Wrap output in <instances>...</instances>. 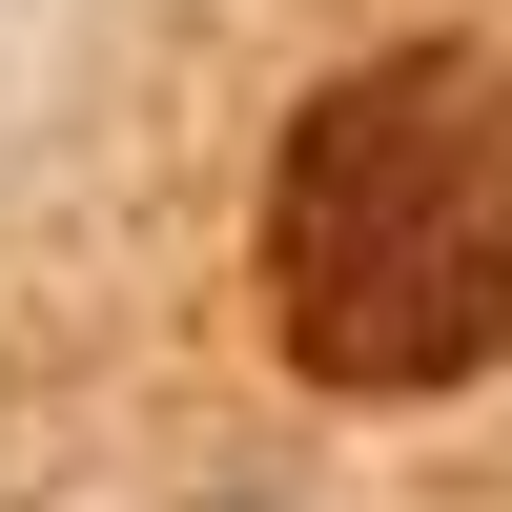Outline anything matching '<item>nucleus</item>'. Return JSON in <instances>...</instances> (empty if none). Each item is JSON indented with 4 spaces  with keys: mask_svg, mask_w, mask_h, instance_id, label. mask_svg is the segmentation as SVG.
<instances>
[{
    "mask_svg": "<svg viewBox=\"0 0 512 512\" xmlns=\"http://www.w3.org/2000/svg\"><path fill=\"white\" fill-rule=\"evenodd\" d=\"M287 349L328 390H451L512 349V82L369 62L287 144Z\"/></svg>",
    "mask_w": 512,
    "mask_h": 512,
    "instance_id": "1",
    "label": "nucleus"
}]
</instances>
